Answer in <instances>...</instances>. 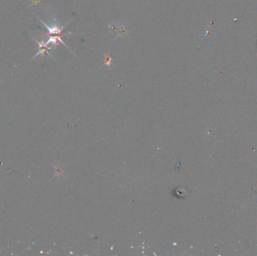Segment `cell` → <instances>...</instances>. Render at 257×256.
I'll list each match as a JSON object with an SVG mask.
<instances>
[{
    "label": "cell",
    "mask_w": 257,
    "mask_h": 256,
    "mask_svg": "<svg viewBox=\"0 0 257 256\" xmlns=\"http://www.w3.org/2000/svg\"><path fill=\"white\" fill-rule=\"evenodd\" d=\"M39 20H40L41 22L42 23L43 25H44V26H45V27H46V28L47 29V30H48V34H47L46 35H51V34H61V35H63V34H62V31H63V29L64 28V27H65V26H63V27H60V28H59V27H58V26H47V25L46 23H45L43 22L42 20H41V19H39Z\"/></svg>",
    "instance_id": "1"
},
{
    "label": "cell",
    "mask_w": 257,
    "mask_h": 256,
    "mask_svg": "<svg viewBox=\"0 0 257 256\" xmlns=\"http://www.w3.org/2000/svg\"><path fill=\"white\" fill-rule=\"evenodd\" d=\"M63 35H61L60 36H50V38H49L48 41H47L46 42V44L48 45L49 44L52 43V44H53V45L56 47L57 45H58V44H59L58 42L59 41V42H61L62 44H63V45H65V46H66L65 43L63 42V41L62 40V39H61V37L63 36Z\"/></svg>",
    "instance_id": "2"
},
{
    "label": "cell",
    "mask_w": 257,
    "mask_h": 256,
    "mask_svg": "<svg viewBox=\"0 0 257 256\" xmlns=\"http://www.w3.org/2000/svg\"><path fill=\"white\" fill-rule=\"evenodd\" d=\"M113 63V58L109 54L105 55V63L103 65H107V67H110Z\"/></svg>",
    "instance_id": "3"
},
{
    "label": "cell",
    "mask_w": 257,
    "mask_h": 256,
    "mask_svg": "<svg viewBox=\"0 0 257 256\" xmlns=\"http://www.w3.org/2000/svg\"><path fill=\"white\" fill-rule=\"evenodd\" d=\"M48 49L47 48H45V49H43V48H39V51L38 53H37L35 55L34 57H33V58L32 59V60H33V59H35V57H38V56H39V55H42V56H44V54H45V53H47V54L49 55V56H50V57H51V55L50 54V53H48Z\"/></svg>",
    "instance_id": "4"
},
{
    "label": "cell",
    "mask_w": 257,
    "mask_h": 256,
    "mask_svg": "<svg viewBox=\"0 0 257 256\" xmlns=\"http://www.w3.org/2000/svg\"><path fill=\"white\" fill-rule=\"evenodd\" d=\"M34 40L35 41V42L38 44V45H39V48H43V47H44V48H47L48 50H51V49L50 47H47V45L46 43H45V41L44 40H42L41 41H38L35 40V39H34Z\"/></svg>",
    "instance_id": "5"
},
{
    "label": "cell",
    "mask_w": 257,
    "mask_h": 256,
    "mask_svg": "<svg viewBox=\"0 0 257 256\" xmlns=\"http://www.w3.org/2000/svg\"><path fill=\"white\" fill-rule=\"evenodd\" d=\"M125 32H127V29H125L123 28V27H121L120 29H119V32L118 33L117 35H123L124 33H125Z\"/></svg>",
    "instance_id": "6"
},
{
    "label": "cell",
    "mask_w": 257,
    "mask_h": 256,
    "mask_svg": "<svg viewBox=\"0 0 257 256\" xmlns=\"http://www.w3.org/2000/svg\"><path fill=\"white\" fill-rule=\"evenodd\" d=\"M33 3H35V4H36L37 2H40V0H33Z\"/></svg>",
    "instance_id": "7"
}]
</instances>
